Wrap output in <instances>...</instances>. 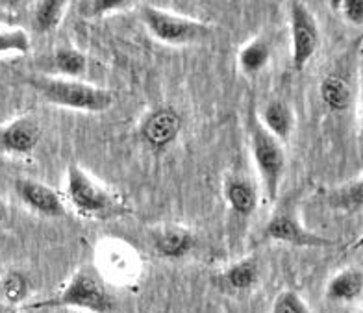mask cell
<instances>
[{"label":"cell","mask_w":363,"mask_h":313,"mask_svg":"<svg viewBox=\"0 0 363 313\" xmlns=\"http://www.w3.org/2000/svg\"><path fill=\"white\" fill-rule=\"evenodd\" d=\"M30 86L50 104L78 109V111L101 114V111L110 109L115 102V95L111 91L84 84L74 78L38 76V78L30 80Z\"/></svg>","instance_id":"1"},{"label":"cell","mask_w":363,"mask_h":313,"mask_svg":"<svg viewBox=\"0 0 363 313\" xmlns=\"http://www.w3.org/2000/svg\"><path fill=\"white\" fill-rule=\"evenodd\" d=\"M320 100L330 111H345L352 102V89L340 76H326L320 82Z\"/></svg>","instance_id":"16"},{"label":"cell","mask_w":363,"mask_h":313,"mask_svg":"<svg viewBox=\"0 0 363 313\" xmlns=\"http://www.w3.org/2000/svg\"><path fill=\"white\" fill-rule=\"evenodd\" d=\"M259 278V265L254 258H245L238 263L230 265L220 275V282L230 291H249L252 290Z\"/></svg>","instance_id":"15"},{"label":"cell","mask_w":363,"mask_h":313,"mask_svg":"<svg viewBox=\"0 0 363 313\" xmlns=\"http://www.w3.org/2000/svg\"><path fill=\"white\" fill-rule=\"evenodd\" d=\"M65 191H67V199L72 208L82 215L99 217V215L110 214L115 208L113 194L77 163H71L67 167Z\"/></svg>","instance_id":"5"},{"label":"cell","mask_w":363,"mask_h":313,"mask_svg":"<svg viewBox=\"0 0 363 313\" xmlns=\"http://www.w3.org/2000/svg\"><path fill=\"white\" fill-rule=\"evenodd\" d=\"M54 65L65 78H74L86 71L87 60L77 48L63 47L54 53Z\"/></svg>","instance_id":"20"},{"label":"cell","mask_w":363,"mask_h":313,"mask_svg":"<svg viewBox=\"0 0 363 313\" xmlns=\"http://www.w3.org/2000/svg\"><path fill=\"white\" fill-rule=\"evenodd\" d=\"M330 206H334L337 209H345V212H356L363 206V180L356 178V180L347 182L345 185L335 187L332 193L328 194Z\"/></svg>","instance_id":"17"},{"label":"cell","mask_w":363,"mask_h":313,"mask_svg":"<svg viewBox=\"0 0 363 313\" xmlns=\"http://www.w3.org/2000/svg\"><path fill=\"white\" fill-rule=\"evenodd\" d=\"M128 0H89L87 4V13L89 15H104L110 11L119 10Z\"/></svg>","instance_id":"24"},{"label":"cell","mask_w":363,"mask_h":313,"mask_svg":"<svg viewBox=\"0 0 363 313\" xmlns=\"http://www.w3.org/2000/svg\"><path fill=\"white\" fill-rule=\"evenodd\" d=\"M152 247L165 260H182L195 247V236L184 226H163L152 234Z\"/></svg>","instance_id":"10"},{"label":"cell","mask_w":363,"mask_h":313,"mask_svg":"<svg viewBox=\"0 0 363 313\" xmlns=\"http://www.w3.org/2000/svg\"><path fill=\"white\" fill-rule=\"evenodd\" d=\"M289 24H291V62L296 71L310 63L319 47V26L306 4L293 0L289 8Z\"/></svg>","instance_id":"6"},{"label":"cell","mask_w":363,"mask_h":313,"mask_svg":"<svg viewBox=\"0 0 363 313\" xmlns=\"http://www.w3.org/2000/svg\"><path fill=\"white\" fill-rule=\"evenodd\" d=\"M19 2L21 0H0V6H4V8H15Z\"/></svg>","instance_id":"26"},{"label":"cell","mask_w":363,"mask_h":313,"mask_svg":"<svg viewBox=\"0 0 363 313\" xmlns=\"http://www.w3.org/2000/svg\"><path fill=\"white\" fill-rule=\"evenodd\" d=\"M259 123L278 141H286L291 136L293 128H295V115H293L291 108L284 100L277 99L267 102V106L263 108Z\"/></svg>","instance_id":"13"},{"label":"cell","mask_w":363,"mask_h":313,"mask_svg":"<svg viewBox=\"0 0 363 313\" xmlns=\"http://www.w3.org/2000/svg\"><path fill=\"white\" fill-rule=\"evenodd\" d=\"M30 48H32L30 38L24 30L0 28V56H6V54H28Z\"/></svg>","instance_id":"21"},{"label":"cell","mask_w":363,"mask_h":313,"mask_svg":"<svg viewBox=\"0 0 363 313\" xmlns=\"http://www.w3.org/2000/svg\"><path fill=\"white\" fill-rule=\"evenodd\" d=\"M263 234H265V238L272 239V241L289 243L295 247H328L332 245L330 239L320 238L315 232H310L308 228L302 226L298 217L287 208L280 209L269 219Z\"/></svg>","instance_id":"7"},{"label":"cell","mask_w":363,"mask_h":313,"mask_svg":"<svg viewBox=\"0 0 363 313\" xmlns=\"http://www.w3.org/2000/svg\"><path fill=\"white\" fill-rule=\"evenodd\" d=\"M141 19L148 32L158 39L160 43L165 45H191L201 43L211 33V28L206 23L195 19H187L177 13H169L160 8L145 6L141 10Z\"/></svg>","instance_id":"4"},{"label":"cell","mask_w":363,"mask_h":313,"mask_svg":"<svg viewBox=\"0 0 363 313\" xmlns=\"http://www.w3.org/2000/svg\"><path fill=\"white\" fill-rule=\"evenodd\" d=\"M359 313H362V312H359Z\"/></svg>","instance_id":"28"},{"label":"cell","mask_w":363,"mask_h":313,"mask_svg":"<svg viewBox=\"0 0 363 313\" xmlns=\"http://www.w3.org/2000/svg\"><path fill=\"white\" fill-rule=\"evenodd\" d=\"M0 291H2V295L10 302H19V300H23L24 295H26V280H24V276L17 275V273L6 275L0 280Z\"/></svg>","instance_id":"23"},{"label":"cell","mask_w":363,"mask_h":313,"mask_svg":"<svg viewBox=\"0 0 363 313\" xmlns=\"http://www.w3.org/2000/svg\"><path fill=\"white\" fill-rule=\"evenodd\" d=\"M65 0H39L34 11V24L39 32H50L62 23Z\"/></svg>","instance_id":"19"},{"label":"cell","mask_w":363,"mask_h":313,"mask_svg":"<svg viewBox=\"0 0 363 313\" xmlns=\"http://www.w3.org/2000/svg\"><path fill=\"white\" fill-rule=\"evenodd\" d=\"M15 193L30 209H34L35 214H41L45 217H63L67 214L60 194L47 184L30 180V178H19L15 180Z\"/></svg>","instance_id":"9"},{"label":"cell","mask_w":363,"mask_h":313,"mask_svg":"<svg viewBox=\"0 0 363 313\" xmlns=\"http://www.w3.org/2000/svg\"><path fill=\"white\" fill-rule=\"evenodd\" d=\"M271 56L269 45L263 39H254L249 45H245L239 53V67L247 75H256L262 69H265Z\"/></svg>","instance_id":"18"},{"label":"cell","mask_w":363,"mask_h":313,"mask_svg":"<svg viewBox=\"0 0 363 313\" xmlns=\"http://www.w3.org/2000/svg\"><path fill=\"white\" fill-rule=\"evenodd\" d=\"M341 11L349 23H363V0H341Z\"/></svg>","instance_id":"25"},{"label":"cell","mask_w":363,"mask_h":313,"mask_svg":"<svg viewBox=\"0 0 363 313\" xmlns=\"http://www.w3.org/2000/svg\"><path fill=\"white\" fill-rule=\"evenodd\" d=\"M41 128L32 119H19L0 130V148L11 154H30L39 145Z\"/></svg>","instance_id":"11"},{"label":"cell","mask_w":363,"mask_h":313,"mask_svg":"<svg viewBox=\"0 0 363 313\" xmlns=\"http://www.w3.org/2000/svg\"><path fill=\"white\" fill-rule=\"evenodd\" d=\"M182 130V117L171 108H160L148 115L141 124V136L148 148L163 152L177 141Z\"/></svg>","instance_id":"8"},{"label":"cell","mask_w":363,"mask_h":313,"mask_svg":"<svg viewBox=\"0 0 363 313\" xmlns=\"http://www.w3.org/2000/svg\"><path fill=\"white\" fill-rule=\"evenodd\" d=\"M54 306H65V308L86 309L91 313H111L115 308V300L110 290L106 287L101 273L89 269H80L72 276L62 293L54 299Z\"/></svg>","instance_id":"3"},{"label":"cell","mask_w":363,"mask_h":313,"mask_svg":"<svg viewBox=\"0 0 363 313\" xmlns=\"http://www.w3.org/2000/svg\"><path fill=\"white\" fill-rule=\"evenodd\" d=\"M363 291V275L359 269H343L326 284V299L332 302H352Z\"/></svg>","instance_id":"14"},{"label":"cell","mask_w":363,"mask_h":313,"mask_svg":"<svg viewBox=\"0 0 363 313\" xmlns=\"http://www.w3.org/2000/svg\"><path fill=\"white\" fill-rule=\"evenodd\" d=\"M6 217V209H4V204L0 202V224H2V221H4Z\"/></svg>","instance_id":"27"},{"label":"cell","mask_w":363,"mask_h":313,"mask_svg":"<svg viewBox=\"0 0 363 313\" xmlns=\"http://www.w3.org/2000/svg\"><path fill=\"white\" fill-rule=\"evenodd\" d=\"M249 132L254 165L258 169L269 200H274L278 197V190H280L284 171H286V152H284L282 141L271 136L256 119L249 123Z\"/></svg>","instance_id":"2"},{"label":"cell","mask_w":363,"mask_h":313,"mask_svg":"<svg viewBox=\"0 0 363 313\" xmlns=\"http://www.w3.org/2000/svg\"><path fill=\"white\" fill-rule=\"evenodd\" d=\"M271 313H310V308L301 295L291 290H286L277 297Z\"/></svg>","instance_id":"22"},{"label":"cell","mask_w":363,"mask_h":313,"mask_svg":"<svg viewBox=\"0 0 363 313\" xmlns=\"http://www.w3.org/2000/svg\"><path fill=\"white\" fill-rule=\"evenodd\" d=\"M225 199L239 217H250L259 202L258 187L245 176H232L225 184Z\"/></svg>","instance_id":"12"}]
</instances>
